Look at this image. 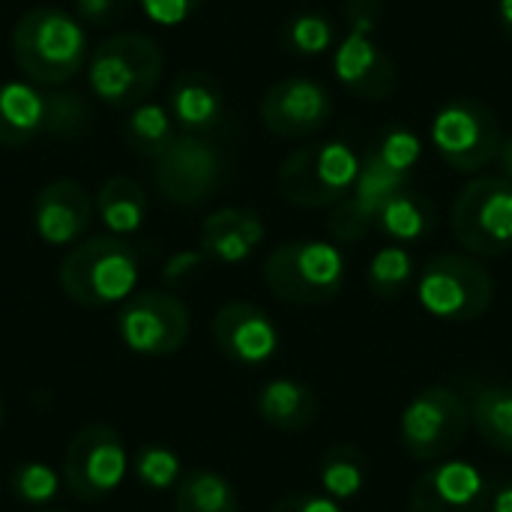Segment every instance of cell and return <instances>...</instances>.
Masks as SVG:
<instances>
[{
  "instance_id": "52a82bcc",
  "label": "cell",
  "mask_w": 512,
  "mask_h": 512,
  "mask_svg": "<svg viewBox=\"0 0 512 512\" xmlns=\"http://www.w3.org/2000/svg\"><path fill=\"white\" fill-rule=\"evenodd\" d=\"M450 225L474 258H501L512 249V183L507 177H474L453 201Z\"/></svg>"
},
{
  "instance_id": "603a6c76",
  "label": "cell",
  "mask_w": 512,
  "mask_h": 512,
  "mask_svg": "<svg viewBox=\"0 0 512 512\" xmlns=\"http://www.w3.org/2000/svg\"><path fill=\"white\" fill-rule=\"evenodd\" d=\"M261 420L276 432H303L318 417V396L297 378H273L255 402Z\"/></svg>"
},
{
  "instance_id": "e0dca14e",
  "label": "cell",
  "mask_w": 512,
  "mask_h": 512,
  "mask_svg": "<svg viewBox=\"0 0 512 512\" xmlns=\"http://www.w3.org/2000/svg\"><path fill=\"white\" fill-rule=\"evenodd\" d=\"M333 69L342 87L357 99L384 102L396 90V63L375 42V33L348 30V36L336 48Z\"/></svg>"
},
{
  "instance_id": "74e56055",
  "label": "cell",
  "mask_w": 512,
  "mask_h": 512,
  "mask_svg": "<svg viewBox=\"0 0 512 512\" xmlns=\"http://www.w3.org/2000/svg\"><path fill=\"white\" fill-rule=\"evenodd\" d=\"M270 512H342V507H339V501H333V498H327V495L300 492V495L282 498Z\"/></svg>"
},
{
  "instance_id": "d590c367",
  "label": "cell",
  "mask_w": 512,
  "mask_h": 512,
  "mask_svg": "<svg viewBox=\"0 0 512 512\" xmlns=\"http://www.w3.org/2000/svg\"><path fill=\"white\" fill-rule=\"evenodd\" d=\"M129 3L132 0H75V9H78L81 21H87L93 27H108L126 15Z\"/></svg>"
},
{
  "instance_id": "cb8c5ba5",
  "label": "cell",
  "mask_w": 512,
  "mask_h": 512,
  "mask_svg": "<svg viewBox=\"0 0 512 512\" xmlns=\"http://www.w3.org/2000/svg\"><path fill=\"white\" fill-rule=\"evenodd\" d=\"M435 222H438V216H435L432 201L423 192L408 186L384 204V210L378 216V231L387 234L393 243L408 246V243L426 240L435 231Z\"/></svg>"
},
{
  "instance_id": "f546056e",
  "label": "cell",
  "mask_w": 512,
  "mask_h": 512,
  "mask_svg": "<svg viewBox=\"0 0 512 512\" xmlns=\"http://www.w3.org/2000/svg\"><path fill=\"white\" fill-rule=\"evenodd\" d=\"M420 153H423L420 138L411 129H405V126H387L384 132L375 135V141L366 147L363 156H369L378 165L390 168L393 174L411 180V174H414V168L420 162Z\"/></svg>"
},
{
  "instance_id": "d4e9b609",
  "label": "cell",
  "mask_w": 512,
  "mask_h": 512,
  "mask_svg": "<svg viewBox=\"0 0 512 512\" xmlns=\"http://www.w3.org/2000/svg\"><path fill=\"white\" fill-rule=\"evenodd\" d=\"M120 132H123V141H126V147L132 153L147 156V159H156L177 138V123H174L168 105L141 102V105H135L126 114Z\"/></svg>"
},
{
  "instance_id": "f1b7e54d",
  "label": "cell",
  "mask_w": 512,
  "mask_h": 512,
  "mask_svg": "<svg viewBox=\"0 0 512 512\" xmlns=\"http://www.w3.org/2000/svg\"><path fill=\"white\" fill-rule=\"evenodd\" d=\"M414 282V258L405 246L393 243L375 252L366 270V288L378 300H396Z\"/></svg>"
},
{
  "instance_id": "d6986e66",
  "label": "cell",
  "mask_w": 512,
  "mask_h": 512,
  "mask_svg": "<svg viewBox=\"0 0 512 512\" xmlns=\"http://www.w3.org/2000/svg\"><path fill=\"white\" fill-rule=\"evenodd\" d=\"M264 240V222L255 210L222 207L201 225V252L219 264L246 261Z\"/></svg>"
},
{
  "instance_id": "7c38bea8",
  "label": "cell",
  "mask_w": 512,
  "mask_h": 512,
  "mask_svg": "<svg viewBox=\"0 0 512 512\" xmlns=\"http://www.w3.org/2000/svg\"><path fill=\"white\" fill-rule=\"evenodd\" d=\"M189 327V309L165 291L132 294L117 321L126 348L144 357L177 354L189 339Z\"/></svg>"
},
{
  "instance_id": "4fadbf2b",
  "label": "cell",
  "mask_w": 512,
  "mask_h": 512,
  "mask_svg": "<svg viewBox=\"0 0 512 512\" xmlns=\"http://www.w3.org/2000/svg\"><path fill=\"white\" fill-rule=\"evenodd\" d=\"M495 486L477 465L444 459L417 477L408 512H489Z\"/></svg>"
},
{
  "instance_id": "30bf717a",
  "label": "cell",
  "mask_w": 512,
  "mask_h": 512,
  "mask_svg": "<svg viewBox=\"0 0 512 512\" xmlns=\"http://www.w3.org/2000/svg\"><path fill=\"white\" fill-rule=\"evenodd\" d=\"M225 177V159L216 144L201 135L180 132L162 156L153 159L156 189L183 207L204 204Z\"/></svg>"
},
{
  "instance_id": "d6a6232c",
  "label": "cell",
  "mask_w": 512,
  "mask_h": 512,
  "mask_svg": "<svg viewBox=\"0 0 512 512\" xmlns=\"http://www.w3.org/2000/svg\"><path fill=\"white\" fill-rule=\"evenodd\" d=\"M87 129V108L72 93H48V135L72 138Z\"/></svg>"
},
{
  "instance_id": "e575fe53",
  "label": "cell",
  "mask_w": 512,
  "mask_h": 512,
  "mask_svg": "<svg viewBox=\"0 0 512 512\" xmlns=\"http://www.w3.org/2000/svg\"><path fill=\"white\" fill-rule=\"evenodd\" d=\"M138 3H141V12L150 21H156L162 27H177L189 15H195L204 0H138Z\"/></svg>"
},
{
  "instance_id": "44dd1931",
  "label": "cell",
  "mask_w": 512,
  "mask_h": 512,
  "mask_svg": "<svg viewBox=\"0 0 512 512\" xmlns=\"http://www.w3.org/2000/svg\"><path fill=\"white\" fill-rule=\"evenodd\" d=\"M462 396L471 408L477 435L498 453L512 456V384L462 378Z\"/></svg>"
},
{
  "instance_id": "5bb4252c",
  "label": "cell",
  "mask_w": 512,
  "mask_h": 512,
  "mask_svg": "<svg viewBox=\"0 0 512 512\" xmlns=\"http://www.w3.org/2000/svg\"><path fill=\"white\" fill-rule=\"evenodd\" d=\"M261 123L279 138H309L333 117V96L315 78H285L261 99Z\"/></svg>"
},
{
  "instance_id": "ba28073f",
  "label": "cell",
  "mask_w": 512,
  "mask_h": 512,
  "mask_svg": "<svg viewBox=\"0 0 512 512\" xmlns=\"http://www.w3.org/2000/svg\"><path fill=\"white\" fill-rule=\"evenodd\" d=\"M471 429V408L465 396L453 387H426L420 390L399 420V435L417 462H444L462 447Z\"/></svg>"
},
{
  "instance_id": "7bdbcfd3",
  "label": "cell",
  "mask_w": 512,
  "mask_h": 512,
  "mask_svg": "<svg viewBox=\"0 0 512 512\" xmlns=\"http://www.w3.org/2000/svg\"><path fill=\"white\" fill-rule=\"evenodd\" d=\"M0 423H3V402H0Z\"/></svg>"
},
{
  "instance_id": "2e32d148",
  "label": "cell",
  "mask_w": 512,
  "mask_h": 512,
  "mask_svg": "<svg viewBox=\"0 0 512 512\" xmlns=\"http://www.w3.org/2000/svg\"><path fill=\"white\" fill-rule=\"evenodd\" d=\"M210 333H213V345L219 348V354H225L231 363H240V366H261L279 348V333L273 321L267 318V312L246 300L225 303L216 312Z\"/></svg>"
},
{
  "instance_id": "7a4b0ae2",
  "label": "cell",
  "mask_w": 512,
  "mask_h": 512,
  "mask_svg": "<svg viewBox=\"0 0 512 512\" xmlns=\"http://www.w3.org/2000/svg\"><path fill=\"white\" fill-rule=\"evenodd\" d=\"M138 270V249L117 234H102L72 246L60 261L57 279L72 303L102 309L132 297Z\"/></svg>"
},
{
  "instance_id": "836d02e7",
  "label": "cell",
  "mask_w": 512,
  "mask_h": 512,
  "mask_svg": "<svg viewBox=\"0 0 512 512\" xmlns=\"http://www.w3.org/2000/svg\"><path fill=\"white\" fill-rule=\"evenodd\" d=\"M12 486L18 492V498L30 501V504H42L48 498H54L57 492V477L51 468L39 465V462H27L12 474Z\"/></svg>"
},
{
  "instance_id": "8fae6325",
  "label": "cell",
  "mask_w": 512,
  "mask_h": 512,
  "mask_svg": "<svg viewBox=\"0 0 512 512\" xmlns=\"http://www.w3.org/2000/svg\"><path fill=\"white\" fill-rule=\"evenodd\" d=\"M123 474L126 450L117 429L90 423L72 435L63 459V483L78 501L93 504L108 498L123 483Z\"/></svg>"
},
{
  "instance_id": "6da1fadb",
  "label": "cell",
  "mask_w": 512,
  "mask_h": 512,
  "mask_svg": "<svg viewBox=\"0 0 512 512\" xmlns=\"http://www.w3.org/2000/svg\"><path fill=\"white\" fill-rule=\"evenodd\" d=\"M12 57L30 84L60 87L84 69L87 33L69 12L36 6L12 30Z\"/></svg>"
},
{
  "instance_id": "8d00e7d4",
  "label": "cell",
  "mask_w": 512,
  "mask_h": 512,
  "mask_svg": "<svg viewBox=\"0 0 512 512\" xmlns=\"http://www.w3.org/2000/svg\"><path fill=\"white\" fill-rule=\"evenodd\" d=\"M381 15H384L381 0H348L345 3V21H348V30H354V33H375L381 24Z\"/></svg>"
},
{
  "instance_id": "4dcf8cb0",
  "label": "cell",
  "mask_w": 512,
  "mask_h": 512,
  "mask_svg": "<svg viewBox=\"0 0 512 512\" xmlns=\"http://www.w3.org/2000/svg\"><path fill=\"white\" fill-rule=\"evenodd\" d=\"M336 42V27L324 12H300L282 27V45L291 54H324Z\"/></svg>"
},
{
  "instance_id": "9a60e30c",
  "label": "cell",
  "mask_w": 512,
  "mask_h": 512,
  "mask_svg": "<svg viewBox=\"0 0 512 512\" xmlns=\"http://www.w3.org/2000/svg\"><path fill=\"white\" fill-rule=\"evenodd\" d=\"M411 180L393 174L390 168L378 165L369 156H360V174L354 189L333 207L330 213V234L336 243H360L363 237H369V231L378 225V216L384 210V204L399 195L402 189H408Z\"/></svg>"
},
{
  "instance_id": "ffe728a7",
  "label": "cell",
  "mask_w": 512,
  "mask_h": 512,
  "mask_svg": "<svg viewBox=\"0 0 512 512\" xmlns=\"http://www.w3.org/2000/svg\"><path fill=\"white\" fill-rule=\"evenodd\" d=\"M168 111L174 123L186 135L213 132L225 117V93L222 87L201 69L183 72L168 93Z\"/></svg>"
},
{
  "instance_id": "60d3db41",
  "label": "cell",
  "mask_w": 512,
  "mask_h": 512,
  "mask_svg": "<svg viewBox=\"0 0 512 512\" xmlns=\"http://www.w3.org/2000/svg\"><path fill=\"white\" fill-rule=\"evenodd\" d=\"M498 165H501V177H507L512 183V135L510 138H504V144H501Z\"/></svg>"
},
{
  "instance_id": "ab89813d",
  "label": "cell",
  "mask_w": 512,
  "mask_h": 512,
  "mask_svg": "<svg viewBox=\"0 0 512 512\" xmlns=\"http://www.w3.org/2000/svg\"><path fill=\"white\" fill-rule=\"evenodd\" d=\"M201 261V255H177L174 261H171V267H168V279L174 282V279H180V276H186V270H192L195 264Z\"/></svg>"
},
{
  "instance_id": "9c48e42d",
  "label": "cell",
  "mask_w": 512,
  "mask_h": 512,
  "mask_svg": "<svg viewBox=\"0 0 512 512\" xmlns=\"http://www.w3.org/2000/svg\"><path fill=\"white\" fill-rule=\"evenodd\" d=\"M432 144L453 171L474 174L498 159L504 135L489 105L477 99H453L432 120Z\"/></svg>"
},
{
  "instance_id": "7402d4cb",
  "label": "cell",
  "mask_w": 512,
  "mask_h": 512,
  "mask_svg": "<svg viewBox=\"0 0 512 512\" xmlns=\"http://www.w3.org/2000/svg\"><path fill=\"white\" fill-rule=\"evenodd\" d=\"M48 132V93L36 84H0V147H24Z\"/></svg>"
},
{
  "instance_id": "5b68a950",
  "label": "cell",
  "mask_w": 512,
  "mask_h": 512,
  "mask_svg": "<svg viewBox=\"0 0 512 512\" xmlns=\"http://www.w3.org/2000/svg\"><path fill=\"white\" fill-rule=\"evenodd\" d=\"M267 288L291 306H321L345 285V255L324 240H291L264 261Z\"/></svg>"
},
{
  "instance_id": "484cf974",
  "label": "cell",
  "mask_w": 512,
  "mask_h": 512,
  "mask_svg": "<svg viewBox=\"0 0 512 512\" xmlns=\"http://www.w3.org/2000/svg\"><path fill=\"white\" fill-rule=\"evenodd\" d=\"M96 213L117 237L135 234L147 213V195L132 177H108L96 192Z\"/></svg>"
},
{
  "instance_id": "3957f363",
  "label": "cell",
  "mask_w": 512,
  "mask_h": 512,
  "mask_svg": "<svg viewBox=\"0 0 512 512\" xmlns=\"http://www.w3.org/2000/svg\"><path fill=\"white\" fill-rule=\"evenodd\" d=\"M162 66L165 57L150 36L123 30L93 48L87 78L102 102L117 108H135L147 102L156 90Z\"/></svg>"
},
{
  "instance_id": "f35d334b",
  "label": "cell",
  "mask_w": 512,
  "mask_h": 512,
  "mask_svg": "<svg viewBox=\"0 0 512 512\" xmlns=\"http://www.w3.org/2000/svg\"><path fill=\"white\" fill-rule=\"evenodd\" d=\"M489 512H512V480L495 486V495H492V507Z\"/></svg>"
},
{
  "instance_id": "1f68e13d",
  "label": "cell",
  "mask_w": 512,
  "mask_h": 512,
  "mask_svg": "<svg viewBox=\"0 0 512 512\" xmlns=\"http://www.w3.org/2000/svg\"><path fill=\"white\" fill-rule=\"evenodd\" d=\"M135 474H138V480H141L147 489L162 492V489H171L174 483H180V459H177V453H171L168 447L147 444V447L138 450Z\"/></svg>"
},
{
  "instance_id": "83f0119b",
  "label": "cell",
  "mask_w": 512,
  "mask_h": 512,
  "mask_svg": "<svg viewBox=\"0 0 512 512\" xmlns=\"http://www.w3.org/2000/svg\"><path fill=\"white\" fill-rule=\"evenodd\" d=\"M318 480H321V489L327 498L351 501L369 483V459L351 444H336L324 453L321 468H318Z\"/></svg>"
},
{
  "instance_id": "4316f807",
  "label": "cell",
  "mask_w": 512,
  "mask_h": 512,
  "mask_svg": "<svg viewBox=\"0 0 512 512\" xmlns=\"http://www.w3.org/2000/svg\"><path fill=\"white\" fill-rule=\"evenodd\" d=\"M174 512H240L237 489L222 474L195 468L177 483Z\"/></svg>"
},
{
  "instance_id": "ac0fdd59",
  "label": "cell",
  "mask_w": 512,
  "mask_h": 512,
  "mask_svg": "<svg viewBox=\"0 0 512 512\" xmlns=\"http://www.w3.org/2000/svg\"><path fill=\"white\" fill-rule=\"evenodd\" d=\"M93 222V198L78 180H54L39 189L33 201V225L36 234L51 246L75 243L87 234Z\"/></svg>"
},
{
  "instance_id": "ee69618b",
  "label": "cell",
  "mask_w": 512,
  "mask_h": 512,
  "mask_svg": "<svg viewBox=\"0 0 512 512\" xmlns=\"http://www.w3.org/2000/svg\"><path fill=\"white\" fill-rule=\"evenodd\" d=\"M39 512H63V510H39Z\"/></svg>"
},
{
  "instance_id": "b9f144b4",
  "label": "cell",
  "mask_w": 512,
  "mask_h": 512,
  "mask_svg": "<svg viewBox=\"0 0 512 512\" xmlns=\"http://www.w3.org/2000/svg\"><path fill=\"white\" fill-rule=\"evenodd\" d=\"M498 21H501L504 33L512 39V0H498Z\"/></svg>"
},
{
  "instance_id": "277c9868",
  "label": "cell",
  "mask_w": 512,
  "mask_h": 512,
  "mask_svg": "<svg viewBox=\"0 0 512 512\" xmlns=\"http://www.w3.org/2000/svg\"><path fill=\"white\" fill-rule=\"evenodd\" d=\"M420 306L447 324L480 321L495 300V279L468 252H441L426 261L417 279Z\"/></svg>"
},
{
  "instance_id": "8992f818",
  "label": "cell",
  "mask_w": 512,
  "mask_h": 512,
  "mask_svg": "<svg viewBox=\"0 0 512 512\" xmlns=\"http://www.w3.org/2000/svg\"><path fill=\"white\" fill-rule=\"evenodd\" d=\"M360 156L345 141H312L297 147L279 165L276 183L285 201L297 207H336L357 183Z\"/></svg>"
}]
</instances>
